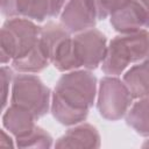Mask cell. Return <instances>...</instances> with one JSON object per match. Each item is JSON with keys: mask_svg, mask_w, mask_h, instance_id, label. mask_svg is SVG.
Segmentation results:
<instances>
[{"mask_svg": "<svg viewBox=\"0 0 149 149\" xmlns=\"http://www.w3.org/2000/svg\"><path fill=\"white\" fill-rule=\"evenodd\" d=\"M49 64H51L50 57L41 37H38L36 45L24 57L12 61L13 69L24 73H38L43 71Z\"/></svg>", "mask_w": 149, "mask_h": 149, "instance_id": "cell-12", "label": "cell"}, {"mask_svg": "<svg viewBox=\"0 0 149 149\" xmlns=\"http://www.w3.org/2000/svg\"><path fill=\"white\" fill-rule=\"evenodd\" d=\"M59 20L69 33L77 34L94 28L98 19L90 0H68Z\"/></svg>", "mask_w": 149, "mask_h": 149, "instance_id": "cell-8", "label": "cell"}, {"mask_svg": "<svg viewBox=\"0 0 149 149\" xmlns=\"http://www.w3.org/2000/svg\"><path fill=\"white\" fill-rule=\"evenodd\" d=\"M133 99L128 86L118 77L107 76L100 80L97 108L104 119L108 121L120 120L128 112Z\"/></svg>", "mask_w": 149, "mask_h": 149, "instance_id": "cell-5", "label": "cell"}, {"mask_svg": "<svg viewBox=\"0 0 149 149\" xmlns=\"http://www.w3.org/2000/svg\"><path fill=\"white\" fill-rule=\"evenodd\" d=\"M41 27L26 17H10L0 33V61L8 62L24 57L37 43Z\"/></svg>", "mask_w": 149, "mask_h": 149, "instance_id": "cell-3", "label": "cell"}, {"mask_svg": "<svg viewBox=\"0 0 149 149\" xmlns=\"http://www.w3.org/2000/svg\"><path fill=\"white\" fill-rule=\"evenodd\" d=\"M72 38L74 52L80 66H83L86 70H95L106 57V36L100 30L91 28L77 33Z\"/></svg>", "mask_w": 149, "mask_h": 149, "instance_id": "cell-7", "label": "cell"}, {"mask_svg": "<svg viewBox=\"0 0 149 149\" xmlns=\"http://www.w3.org/2000/svg\"><path fill=\"white\" fill-rule=\"evenodd\" d=\"M56 148H99L100 135L90 123H78L70 128L55 143Z\"/></svg>", "mask_w": 149, "mask_h": 149, "instance_id": "cell-11", "label": "cell"}, {"mask_svg": "<svg viewBox=\"0 0 149 149\" xmlns=\"http://www.w3.org/2000/svg\"><path fill=\"white\" fill-rule=\"evenodd\" d=\"M114 30L121 34H132L146 27L147 14L137 0H130L109 16Z\"/></svg>", "mask_w": 149, "mask_h": 149, "instance_id": "cell-9", "label": "cell"}, {"mask_svg": "<svg viewBox=\"0 0 149 149\" xmlns=\"http://www.w3.org/2000/svg\"><path fill=\"white\" fill-rule=\"evenodd\" d=\"M10 104L29 109L36 119H40L51 107L50 90L37 76L21 72L13 78Z\"/></svg>", "mask_w": 149, "mask_h": 149, "instance_id": "cell-4", "label": "cell"}, {"mask_svg": "<svg viewBox=\"0 0 149 149\" xmlns=\"http://www.w3.org/2000/svg\"><path fill=\"white\" fill-rule=\"evenodd\" d=\"M141 6L143 7V9L146 10L147 14V22H146V28H149V0H137Z\"/></svg>", "mask_w": 149, "mask_h": 149, "instance_id": "cell-19", "label": "cell"}, {"mask_svg": "<svg viewBox=\"0 0 149 149\" xmlns=\"http://www.w3.org/2000/svg\"><path fill=\"white\" fill-rule=\"evenodd\" d=\"M97 94V78L90 70L69 71L58 79L51 95L50 112L61 125L74 126L86 120Z\"/></svg>", "mask_w": 149, "mask_h": 149, "instance_id": "cell-1", "label": "cell"}, {"mask_svg": "<svg viewBox=\"0 0 149 149\" xmlns=\"http://www.w3.org/2000/svg\"><path fill=\"white\" fill-rule=\"evenodd\" d=\"M142 147H143V148H147V147H149V140H147V141H146V142L142 144Z\"/></svg>", "mask_w": 149, "mask_h": 149, "instance_id": "cell-20", "label": "cell"}, {"mask_svg": "<svg viewBox=\"0 0 149 149\" xmlns=\"http://www.w3.org/2000/svg\"><path fill=\"white\" fill-rule=\"evenodd\" d=\"M98 20H105L130 0H90Z\"/></svg>", "mask_w": 149, "mask_h": 149, "instance_id": "cell-16", "label": "cell"}, {"mask_svg": "<svg viewBox=\"0 0 149 149\" xmlns=\"http://www.w3.org/2000/svg\"><path fill=\"white\" fill-rule=\"evenodd\" d=\"M147 58H149V31L141 29L114 37L107 45L101 69L108 76H119L132 63Z\"/></svg>", "mask_w": 149, "mask_h": 149, "instance_id": "cell-2", "label": "cell"}, {"mask_svg": "<svg viewBox=\"0 0 149 149\" xmlns=\"http://www.w3.org/2000/svg\"><path fill=\"white\" fill-rule=\"evenodd\" d=\"M68 0H1V13L7 17H26L43 22L57 16Z\"/></svg>", "mask_w": 149, "mask_h": 149, "instance_id": "cell-6", "label": "cell"}, {"mask_svg": "<svg viewBox=\"0 0 149 149\" xmlns=\"http://www.w3.org/2000/svg\"><path fill=\"white\" fill-rule=\"evenodd\" d=\"M0 146L1 147H14L13 140L9 135L6 134V132L2 129L1 130V141H0Z\"/></svg>", "mask_w": 149, "mask_h": 149, "instance_id": "cell-18", "label": "cell"}, {"mask_svg": "<svg viewBox=\"0 0 149 149\" xmlns=\"http://www.w3.org/2000/svg\"><path fill=\"white\" fill-rule=\"evenodd\" d=\"M126 123L139 135L149 136V98H141L126 113Z\"/></svg>", "mask_w": 149, "mask_h": 149, "instance_id": "cell-14", "label": "cell"}, {"mask_svg": "<svg viewBox=\"0 0 149 149\" xmlns=\"http://www.w3.org/2000/svg\"><path fill=\"white\" fill-rule=\"evenodd\" d=\"M123 81L133 98H149V58L132 66L123 74Z\"/></svg>", "mask_w": 149, "mask_h": 149, "instance_id": "cell-13", "label": "cell"}, {"mask_svg": "<svg viewBox=\"0 0 149 149\" xmlns=\"http://www.w3.org/2000/svg\"><path fill=\"white\" fill-rule=\"evenodd\" d=\"M35 120V115L29 109L15 104H10L2 115L3 128L14 135L15 140L28 136L36 127Z\"/></svg>", "mask_w": 149, "mask_h": 149, "instance_id": "cell-10", "label": "cell"}, {"mask_svg": "<svg viewBox=\"0 0 149 149\" xmlns=\"http://www.w3.org/2000/svg\"><path fill=\"white\" fill-rule=\"evenodd\" d=\"M19 148H50L52 147V137L43 128L36 126L35 129L26 137L16 140Z\"/></svg>", "mask_w": 149, "mask_h": 149, "instance_id": "cell-15", "label": "cell"}, {"mask_svg": "<svg viewBox=\"0 0 149 149\" xmlns=\"http://www.w3.org/2000/svg\"><path fill=\"white\" fill-rule=\"evenodd\" d=\"M1 92H2V108H5L6 102H7V97L9 93V84L13 81V71L10 68L2 65L1 66Z\"/></svg>", "mask_w": 149, "mask_h": 149, "instance_id": "cell-17", "label": "cell"}]
</instances>
